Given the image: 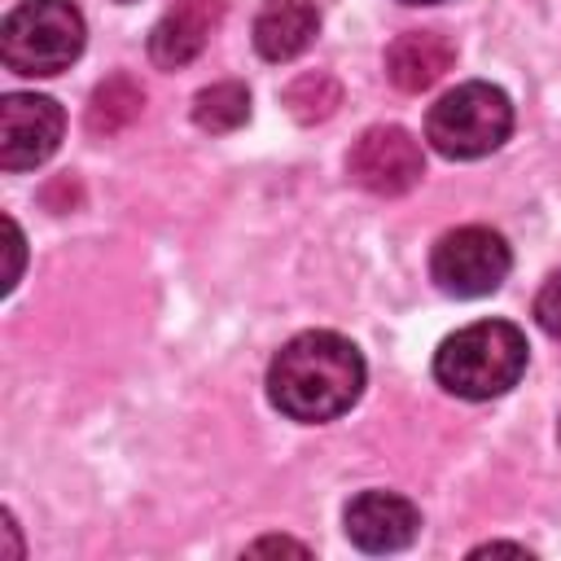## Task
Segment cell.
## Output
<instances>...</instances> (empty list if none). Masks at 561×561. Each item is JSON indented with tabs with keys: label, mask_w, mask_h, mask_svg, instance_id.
Returning a JSON list of instances; mask_svg holds the SVG:
<instances>
[{
	"label": "cell",
	"mask_w": 561,
	"mask_h": 561,
	"mask_svg": "<svg viewBox=\"0 0 561 561\" xmlns=\"http://www.w3.org/2000/svg\"><path fill=\"white\" fill-rule=\"evenodd\" d=\"M250 118V92L245 83L237 79H224V83H210L193 96V123L202 131H232Z\"/></svg>",
	"instance_id": "cell-13"
},
{
	"label": "cell",
	"mask_w": 561,
	"mask_h": 561,
	"mask_svg": "<svg viewBox=\"0 0 561 561\" xmlns=\"http://www.w3.org/2000/svg\"><path fill=\"white\" fill-rule=\"evenodd\" d=\"M61 127H66V114L53 96L9 92L0 101V167L4 171L39 167L44 158L57 153Z\"/></svg>",
	"instance_id": "cell-6"
},
{
	"label": "cell",
	"mask_w": 561,
	"mask_h": 561,
	"mask_svg": "<svg viewBox=\"0 0 561 561\" xmlns=\"http://www.w3.org/2000/svg\"><path fill=\"white\" fill-rule=\"evenodd\" d=\"M346 539L364 552H399L416 539L421 513L412 500L394 491H364L346 504Z\"/></svg>",
	"instance_id": "cell-8"
},
{
	"label": "cell",
	"mask_w": 561,
	"mask_h": 561,
	"mask_svg": "<svg viewBox=\"0 0 561 561\" xmlns=\"http://www.w3.org/2000/svg\"><path fill=\"white\" fill-rule=\"evenodd\" d=\"M9 254H13V263H9L4 289H13V285H18V267H22V232H18V224H13V219H9Z\"/></svg>",
	"instance_id": "cell-16"
},
{
	"label": "cell",
	"mask_w": 561,
	"mask_h": 561,
	"mask_svg": "<svg viewBox=\"0 0 561 561\" xmlns=\"http://www.w3.org/2000/svg\"><path fill=\"white\" fill-rule=\"evenodd\" d=\"M557 438H561V430H557Z\"/></svg>",
	"instance_id": "cell-19"
},
{
	"label": "cell",
	"mask_w": 561,
	"mask_h": 561,
	"mask_svg": "<svg viewBox=\"0 0 561 561\" xmlns=\"http://www.w3.org/2000/svg\"><path fill=\"white\" fill-rule=\"evenodd\" d=\"M456 61V44L443 31H403L386 48V75L399 92H425L434 88Z\"/></svg>",
	"instance_id": "cell-10"
},
{
	"label": "cell",
	"mask_w": 561,
	"mask_h": 561,
	"mask_svg": "<svg viewBox=\"0 0 561 561\" xmlns=\"http://www.w3.org/2000/svg\"><path fill=\"white\" fill-rule=\"evenodd\" d=\"M320 31V13L311 0H267L254 18V48L267 61L298 57Z\"/></svg>",
	"instance_id": "cell-11"
},
{
	"label": "cell",
	"mask_w": 561,
	"mask_h": 561,
	"mask_svg": "<svg viewBox=\"0 0 561 561\" xmlns=\"http://www.w3.org/2000/svg\"><path fill=\"white\" fill-rule=\"evenodd\" d=\"M403 4H438V0H403Z\"/></svg>",
	"instance_id": "cell-18"
},
{
	"label": "cell",
	"mask_w": 561,
	"mask_h": 561,
	"mask_svg": "<svg viewBox=\"0 0 561 561\" xmlns=\"http://www.w3.org/2000/svg\"><path fill=\"white\" fill-rule=\"evenodd\" d=\"M508 267H513V254H508L504 237L491 232V228H482V224L443 232L438 245H434V254H430V276L451 298L495 294L504 285Z\"/></svg>",
	"instance_id": "cell-5"
},
{
	"label": "cell",
	"mask_w": 561,
	"mask_h": 561,
	"mask_svg": "<svg viewBox=\"0 0 561 561\" xmlns=\"http://www.w3.org/2000/svg\"><path fill=\"white\" fill-rule=\"evenodd\" d=\"M337 101H342V92H337V83L329 79V75H298L289 88H285V105H289V114L298 118V123H320V118H329L333 110H337Z\"/></svg>",
	"instance_id": "cell-14"
},
{
	"label": "cell",
	"mask_w": 561,
	"mask_h": 561,
	"mask_svg": "<svg viewBox=\"0 0 561 561\" xmlns=\"http://www.w3.org/2000/svg\"><path fill=\"white\" fill-rule=\"evenodd\" d=\"M140 105H145L140 83L127 79V75H110L105 83H96V92L88 101V131L114 136V131H123L140 114Z\"/></svg>",
	"instance_id": "cell-12"
},
{
	"label": "cell",
	"mask_w": 561,
	"mask_h": 561,
	"mask_svg": "<svg viewBox=\"0 0 561 561\" xmlns=\"http://www.w3.org/2000/svg\"><path fill=\"white\" fill-rule=\"evenodd\" d=\"M364 390V355L329 329L289 337L267 364V399L302 425L342 416Z\"/></svg>",
	"instance_id": "cell-1"
},
{
	"label": "cell",
	"mask_w": 561,
	"mask_h": 561,
	"mask_svg": "<svg viewBox=\"0 0 561 561\" xmlns=\"http://www.w3.org/2000/svg\"><path fill=\"white\" fill-rule=\"evenodd\" d=\"M276 548H280V552H307V548H302V543H294V539H259L250 552H276Z\"/></svg>",
	"instance_id": "cell-17"
},
{
	"label": "cell",
	"mask_w": 561,
	"mask_h": 561,
	"mask_svg": "<svg viewBox=\"0 0 561 561\" xmlns=\"http://www.w3.org/2000/svg\"><path fill=\"white\" fill-rule=\"evenodd\" d=\"M513 131V101L495 83H460L438 96L425 114V140L443 158H482Z\"/></svg>",
	"instance_id": "cell-4"
},
{
	"label": "cell",
	"mask_w": 561,
	"mask_h": 561,
	"mask_svg": "<svg viewBox=\"0 0 561 561\" xmlns=\"http://www.w3.org/2000/svg\"><path fill=\"white\" fill-rule=\"evenodd\" d=\"M83 13L70 0H22L0 26V57L13 75H61L83 53Z\"/></svg>",
	"instance_id": "cell-3"
},
{
	"label": "cell",
	"mask_w": 561,
	"mask_h": 561,
	"mask_svg": "<svg viewBox=\"0 0 561 561\" xmlns=\"http://www.w3.org/2000/svg\"><path fill=\"white\" fill-rule=\"evenodd\" d=\"M526 373V337L508 320H478L443 337L434 355V377L456 399H495Z\"/></svg>",
	"instance_id": "cell-2"
},
{
	"label": "cell",
	"mask_w": 561,
	"mask_h": 561,
	"mask_svg": "<svg viewBox=\"0 0 561 561\" xmlns=\"http://www.w3.org/2000/svg\"><path fill=\"white\" fill-rule=\"evenodd\" d=\"M535 320H539L543 333L561 337V267L543 280V289H539V298H535Z\"/></svg>",
	"instance_id": "cell-15"
},
{
	"label": "cell",
	"mask_w": 561,
	"mask_h": 561,
	"mask_svg": "<svg viewBox=\"0 0 561 561\" xmlns=\"http://www.w3.org/2000/svg\"><path fill=\"white\" fill-rule=\"evenodd\" d=\"M224 13H228V0H175L153 22V31H149V57H153V66H162V70L188 66L206 48V39L224 22Z\"/></svg>",
	"instance_id": "cell-9"
},
{
	"label": "cell",
	"mask_w": 561,
	"mask_h": 561,
	"mask_svg": "<svg viewBox=\"0 0 561 561\" xmlns=\"http://www.w3.org/2000/svg\"><path fill=\"white\" fill-rule=\"evenodd\" d=\"M346 171L359 188L377 197H399L425 175V158H421V145L403 127H368L351 145Z\"/></svg>",
	"instance_id": "cell-7"
}]
</instances>
